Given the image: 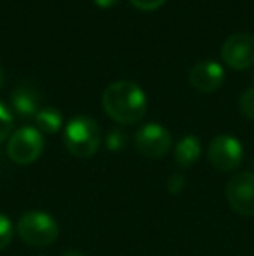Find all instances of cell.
Listing matches in <instances>:
<instances>
[{"label": "cell", "mask_w": 254, "mask_h": 256, "mask_svg": "<svg viewBox=\"0 0 254 256\" xmlns=\"http://www.w3.org/2000/svg\"><path fill=\"white\" fill-rule=\"evenodd\" d=\"M185 188V176L183 174H173L167 182V190L171 194H180Z\"/></svg>", "instance_id": "cell-17"}, {"label": "cell", "mask_w": 254, "mask_h": 256, "mask_svg": "<svg viewBox=\"0 0 254 256\" xmlns=\"http://www.w3.org/2000/svg\"><path fill=\"white\" fill-rule=\"evenodd\" d=\"M96 2V6H99V7H112V6H115L119 0H94Z\"/></svg>", "instance_id": "cell-19"}, {"label": "cell", "mask_w": 254, "mask_h": 256, "mask_svg": "<svg viewBox=\"0 0 254 256\" xmlns=\"http://www.w3.org/2000/svg\"><path fill=\"white\" fill-rule=\"evenodd\" d=\"M221 56L228 66L244 70L254 64V35L234 34L225 40Z\"/></svg>", "instance_id": "cell-8"}, {"label": "cell", "mask_w": 254, "mask_h": 256, "mask_svg": "<svg viewBox=\"0 0 254 256\" xmlns=\"http://www.w3.org/2000/svg\"><path fill=\"white\" fill-rule=\"evenodd\" d=\"M227 199L235 212L254 216V172L244 171L232 176L227 185Z\"/></svg>", "instance_id": "cell-6"}, {"label": "cell", "mask_w": 254, "mask_h": 256, "mask_svg": "<svg viewBox=\"0 0 254 256\" xmlns=\"http://www.w3.org/2000/svg\"><path fill=\"white\" fill-rule=\"evenodd\" d=\"M244 150L242 143L230 134H220L209 143L207 158L218 169V171L230 172L241 166Z\"/></svg>", "instance_id": "cell-5"}, {"label": "cell", "mask_w": 254, "mask_h": 256, "mask_svg": "<svg viewBox=\"0 0 254 256\" xmlns=\"http://www.w3.org/2000/svg\"><path fill=\"white\" fill-rule=\"evenodd\" d=\"M16 232L23 242L35 248H45L58 239L59 225L45 211H26L17 220Z\"/></svg>", "instance_id": "cell-3"}, {"label": "cell", "mask_w": 254, "mask_h": 256, "mask_svg": "<svg viewBox=\"0 0 254 256\" xmlns=\"http://www.w3.org/2000/svg\"><path fill=\"white\" fill-rule=\"evenodd\" d=\"M64 145L68 152L78 158H89L99 150L101 129L94 118L87 115H77L66 124Z\"/></svg>", "instance_id": "cell-2"}, {"label": "cell", "mask_w": 254, "mask_h": 256, "mask_svg": "<svg viewBox=\"0 0 254 256\" xmlns=\"http://www.w3.org/2000/svg\"><path fill=\"white\" fill-rule=\"evenodd\" d=\"M127 145V134L120 129H112L106 136V148L110 152H120Z\"/></svg>", "instance_id": "cell-14"}, {"label": "cell", "mask_w": 254, "mask_h": 256, "mask_svg": "<svg viewBox=\"0 0 254 256\" xmlns=\"http://www.w3.org/2000/svg\"><path fill=\"white\" fill-rule=\"evenodd\" d=\"M200 140L193 134H188L181 138L174 150V158H176L180 168H192L200 157Z\"/></svg>", "instance_id": "cell-11"}, {"label": "cell", "mask_w": 254, "mask_h": 256, "mask_svg": "<svg viewBox=\"0 0 254 256\" xmlns=\"http://www.w3.org/2000/svg\"><path fill=\"white\" fill-rule=\"evenodd\" d=\"M61 256H85V254L80 253V251H66V253H63Z\"/></svg>", "instance_id": "cell-20"}, {"label": "cell", "mask_w": 254, "mask_h": 256, "mask_svg": "<svg viewBox=\"0 0 254 256\" xmlns=\"http://www.w3.org/2000/svg\"><path fill=\"white\" fill-rule=\"evenodd\" d=\"M146 94L138 84L119 80L110 84L103 92V108L120 124H136L146 114Z\"/></svg>", "instance_id": "cell-1"}, {"label": "cell", "mask_w": 254, "mask_h": 256, "mask_svg": "<svg viewBox=\"0 0 254 256\" xmlns=\"http://www.w3.org/2000/svg\"><path fill=\"white\" fill-rule=\"evenodd\" d=\"M35 124H37V129L40 132H45V134H54L61 129L63 126V115L59 110L56 108H40L35 115Z\"/></svg>", "instance_id": "cell-12"}, {"label": "cell", "mask_w": 254, "mask_h": 256, "mask_svg": "<svg viewBox=\"0 0 254 256\" xmlns=\"http://www.w3.org/2000/svg\"><path fill=\"white\" fill-rule=\"evenodd\" d=\"M44 136L38 129L21 128L10 134L7 143V155L19 166L31 164L44 152Z\"/></svg>", "instance_id": "cell-4"}, {"label": "cell", "mask_w": 254, "mask_h": 256, "mask_svg": "<svg viewBox=\"0 0 254 256\" xmlns=\"http://www.w3.org/2000/svg\"><path fill=\"white\" fill-rule=\"evenodd\" d=\"M225 72L216 61H200L190 72V84L200 92H213L223 84Z\"/></svg>", "instance_id": "cell-9"}, {"label": "cell", "mask_w": 254, "mask_h": 256, "mask_svg": "<svg viewBox=\"0 0 254 256\" xmlns=\"http://www.w3.org/2000/svg\"><path fill=\"white\" fill-rule=\"evenodd\" d=\"M239 108H241V112L246 117L254 120V88L248 89V91L241 96V100H239Z\"/></svg>", "instance_id": "cell-16"}, {"label": "cell", "mask_w": 254, "mask_h": 256, "mask_svg": "<svg viewBox=\"0 0 254 256\" xmlns=\"http://www.w3.org/2000/svg\"><path fill=\"white\" fill-rule=\"evenodd\" d=\"M164 2H166V0H131L132 6L141 10H155V9H159Z\"/></svg>", "instance_id": "cell-18"}, {"label": "cell", "mask_w": 254, "mask_h": 256, "mask_svg": "<svg viewBox=\"0 0 254 256\" xmlns=\"http://www.w3.org/2000/svg\"><path fill=\"white\" fill-rule=\"evenodd\" d=\"M3 80H5V74H3L2 66H0V89H2V86H3Z\"/></svg>", "instance_id": "cell-21"}, {"label": "cell", "mask_w": 254, "mask_h": 256, "mask_svg": "<svg viewBox=\"0 0 254 256\" xmlns=\"http://www.w3.org/2000/svg\"><path fill=\"white\" fill-rule=\"evenodd\" d=\"M12 128H14L12 114H10L5 104L0 102V143L12 134Z\"/></svg>", "instance_id": "cell-13"}, {"label": "cell", "mask_w": 254, "mask_h": 256, "mask_svg": "<svg viewBox=\"0 0 254 256\" xmlns=\"http://www.w3.org/2000/svg\"><path fill=\"white\" fill-rule=\"evenodd\" d=\"M171 132L160 124H146L138 129L134 145L138 152L148 158H160L171 150Z\"/></svg>", "instance_id": "cell-7"}, {"label": "cell", "mask_w": 254, "mask_h": 256, "mask_svg": "<svg viewBox=\"0 0 254 256\" xmlns=\"http://www.w3.org/2000/svg\"><path fill=\"white\" fill-rule=\"evenodd\" d=\"M10 104L19 117H35L40 110V96L31 86L21 84L10 94Z\"/></svg>", "instance_id": "cell-10"}, {"label": "cell", "mask_w": 254, "mask_h": 256, "mask_svg": "<svg viewBox=\"0 0 254 256\" xmlns=\"http://www.w3.org/2000/svg\"><path fill=\"white\" fill-rule=\"evenodd\" d=\"M14 237V225L5 214L0 212V251L5 250Z\"/></svg>", "instance_id": "cell-15"}]
</instances>
